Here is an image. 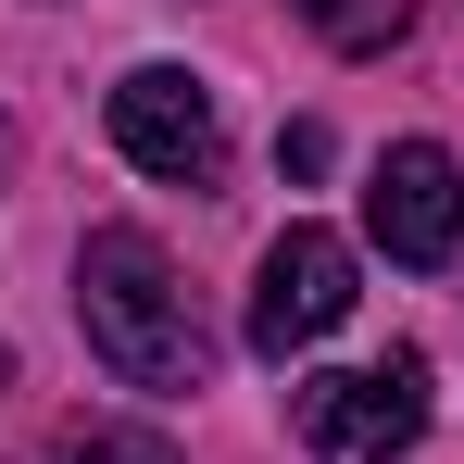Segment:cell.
<instances>
[{"mask_svg": "<svg viewBox=\"0 0 464 464\" xmlns=\"http://www.w3.org/2000/svg\"><path fill=\"white\" fill-rule=\"evenodd\" d=\"M76 314H88V352L126 389H201V364H214V339H201V314L176 289L163 238H139V227H101L76 251Z\"/></svg>", "mask_w": 464, "mask_h": 464, "instance_id": "1", "label": "cell"}, {"mask_svg": "<svg viewBox=\"0 0 464 464\" xmlns=\"http://www.w3.org/2000/svg\"><path fill=\"white\" fill-rule=\"evenodd\" d=\"M289 414H302V452L314 464H401L414 440H427V364L389 352V364H352V377H302Z\"/></svg>", "mask_w": 464, "mask_h": 464, "instance_id": "2", "label": "cell"}, {"mask_svg": "<svg viewBox=\"0 0 464 464\" xmlns=\"http://www.w3.org/2000/svg\"><path fill=\"white\" fill-rule=\"evenodd\" d=\"M364 238H377L389 264L440 276V264L464 251V163L440 151V139H401V151H377V176H364Z\"/></svg>", "mask_w": 464, "mask_h": 464, "instance_id": "3", "label": "cell"}, {"mask_svg": "<svg viewBox=\"0 0 464 464\" xmlns=\"http://www.w3.org/2000/svg\"><path fill=\"white\" fill-rule=\"evenodd\" d=\"M113 151L163 176V188H214V163H227V126H214V88L176 76V63H139V76L113 88Z\"/></svg>", "mask_w": 464, "mask_h": 464, "instance_id": "4", "label": "cell"}, {"mask_svg": "<svg viewBox=\"0 0 464 464\" xmlns=\"http://www.w3.org/2000/svg\"><path fill=\"white\" fill-rule=\"evenodd\" d=\"M339 314H352V238L339 227H289L264 251V276H251V352L289 364V352H314Z\"/></svg>", "mask_w": 464, "mask_h": 464, "instance_id": "5", "label": "cell"}, {"mask_svg": "<svg viewBox=\"0 0 464 464\" xmlns=\"http://www.w3.org/2000/svg\"><path fill=\"white\" fill-rule=\"evenodd\" d=\"M289 13H302L326 51H389V38H401V25H414L427 0H289Z\"/></svg>", "mask_w": 464, "mask_h": 464, "instance_id": "6", "label": "cell"}, {"mask_svg": "<svg viewBox=\"0 0 464 464\" xmlns=\"http://www.w3.org/2000/svg\"><path fill=\"white\" fill-rule=\"evenodd\" d=\"M63 464H176L151 427H63Z\"/></svg>", "mask_w": 464, "mask_h": 464, "instance_id": "7", "label": "cell"}, {"mask_svg": "<svg viewBox=\"0 0 464 464\" xmlns=\"http://www.w3.org/2000/svg\"><path fill=\"white\" fill-rule=\"evenodd\" d=\"M0 163H13V126H0Z\"/></svg>", "mask_w": 464, "mask_h": 464, "instance_id": "8", "label": "cell"}, {"mask_svg": "<svg viewBox=\"0 0 464 464\" xmlns=\"http://www.w3.org/2000/svg\"><path fill=\"white\" fill-rule=\"evenodd\" d=\"M0 389H13V352H0Z\"/></svg>", "mask_w": 464, "mask_h": 464, "instance_id": "9", "label": "cell"}]
</instances>
